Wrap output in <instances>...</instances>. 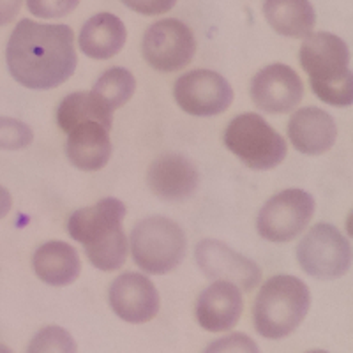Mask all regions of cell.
<instances>
[{
	"mask_svg": "<svg viewBox=\"0 0 353 353\" xmlns=\"http://www.w3.org/2000/svg\"><path fill=\"white\" fill-rule=\"evenodd\" d=\"M87 121H96L112 131L113 112L92 92H74L62 99L57 110V122L64 132Z\"/></svg>",
	"mask_w": 353,
	"mask_h": 353,
	"instance_id": "21",
	"label": "cell"
},
{
	"mask_svg": "<svg viewBox=\"0 0 353 353\" xmlns=\"http://www.w3.org/2000/svg\"><path fill=\"white\" fill-rule=\"evenodd\" d=\"M176 105L193 117H214L226 112L233 101V88L225 77L210 69L185 72L173 87Z\"/></svg>",
	"mask_w": 353,
	"mask_h": 353,
	"instance_id": "11",
	"label": "cell"
},
{
	"mask_svg": "<svg viewBox=\"0 0 353 353\" xmlns=\"http://www.w3.org/2000/svg\"><path fill=\"white\" fill-rule=\"evenodd\" d=\"M23 0H0V27L12 23L20 14Z\"/></svg>",
	"mask_w": 353,
	"mask_h": 353,
	"instance_id": "28",
	"label": "cell"
},
{
	"mask_svg": "<svg viewBox=\"0 0 353 353\" xmlns=\"http://www.w3.org/2000/svg\"><path fill=\"white\" fill-rule=\"evenodd\" d=\"M108 304L122 321L141 325L157 316L161 299L156 285L145 274L124 272L110 285Z\"/></svg>",
	"mask_w": 353,
	"mask_h": 353,
	"instance_id": "12",
	"label": "cell"
},
{
	"mask_svg": "<svg viewBox=\"0 0 353 353\" xmlns=\"http://www.w3.org/2000/svg\"><path fill=\"white\" fill-rule=\"evenodd\" d=\"M263 14L279 36L293 39H304L316 25V12L309 0H265Z\"/></svg>",
	"mask_w": 353,
	"mask_h": 353,
	"instance_id": "20",
	"label": "cell"
},
{
	"mask_svg": "<svg viewBox=\"0 0 353 353\" xmlns=\"http://www.w3.org/2000/svg\"><path fill=\"white\" fill-rule=\"evenodd\" d=\"M314 216V198L304 189H285L265 201L256 217L263 241L283 244L297 239Z\"/></svg>",
	"mask_w": 353,
	"mask_h": 353,
	"instance_id": "8",
	"label": "cell"
},
{
	"mask_svg": "<svg viewBox=\"0 0 353 353\" xmlns=\"http://www.w3.org/2000/svg\"><path fill=\"white\" fill-rule=\"evenodd\" d=\"M301 65L314 96L332 106L353 103V72L348 44L336 34L311 32L301 46Z\"/></svg>",
	"mask_w": 353,
	"mask_h": 353,
	"instance_id": "3",
	"label": "cell"
},
{
	"mask_svg": "<svg viewBox=\"0 0 353 353\" xmlns=\"http://www.w3.org/2000/svg\"><path fill=\"white\" fill-rule=\"evenodd\" d=\"M34 132L25 122L0 117V150H21L32 143Z\"/></svg>",
	"mask_w": 353,
	"mask_h": 353,
	"instance_id": "24",
	"label": "cell"
},
{
	"mask_svg": "<svg viewBox=\"0 0 353 353\" xmlns=\"http://www.w3.org/2000/svg\"><path fill=\"white\" fill-rule=\"evenodd\" d=\"M305 353H329V352H325V350H309V352Z\"/></svg>",
	"mask_w": 353,
	"mask_h": 353,
	"instance_id": "31",
	"label": "cell"
},
{
	"mask_svg": "<svg viewBox=\"0 0 353 353\" xmlns=\"http://www.w3.org/2000/svg\"><path fill=\"white\" fill-rule=\"evenodd\" d=\"M150 191L163 201L181 203L194 196L200 188V172L184 154L165 152L157 156L147 170Z\"/></svg>",
	"mask_w": 353,
	"mask_h": 353,
	"instance_id": "14",
	"label": "cell"
},
{
	"mask_svg": "<svg viewBox=\"0 0 353 353\" xmlns=\"http://www.w3.org/2000/svg\"><path fill=\"white\" fill-rule=\"evenodd\" d=\"M0 353H12V350L8 348V346L0 343Z\"/></svg>",
	"mask_w": 353,
	"mask_h": 353,
	"instance_id": "30",
	"label": "cell"
},
{
	"mask_svg": "<svg viewBox=\"0 0 353 353\" xmlns=\"http://www.w3.org/2000/svg\"><path fill=\"white\" fill-rule=\"evenodd\" d=\"M295 256L307 276L334 281L352 267V245L339 228L330 223H318L299 242Z\"/></svg>",
	"mask_w": 353,
	"mask_h": 353,
	"instance_id": "7",
	"label": "cell"
},
{
	"mask_svg": "<svg viewBox=\"0 0 353 353\" xmlns=\"http://www.w3.org/2000/svg\"><path fill=\"white\" fill-rule=\"evenodd\" d=\"M110 129L96 121L74 125L68 132L65 156L74 168L81 172H97L108 165L112 157Z\"/></svg>",
	"mask_w": 353,
	"mask_h": 353,
	"instance_id": "17",
	"label": "cell"
},
{
	"mask_svg": "<svg viewBox=\"0 0 353 353\" xmlns=\"http://www.w3.org/2000/svg\"><path fill=\"white\" fill-rule=\"evenodd\" d=\"M122 4L134 12H140L145 17H156V14H165L173 6L176 0H122Z\"/></svg>",
	"mask_w": 353,
	"mask_h": 353,
	"instance_id": "27",
	"label": "cell"
},
{
	"mask_svg": "<svg viewBox=\"0 0 353 353\" xmlns=\"http://www.w3.org/2000/svg\"><path fill=\"white\" fill-rule=\"evenodd\" d=\"M203 353H261L253 337L244 332H232L210 343Z\"/></svg>",
	"mask_w": 353,
	"mask_h": 353,
	"instance_id": "25",
	"label": "cell"
},
{
	"mask_svg": "<svg viewBox=\"0 0 353 353\" xmlns=\"http://www.w3.org/2000/svg\"><path fill=\"white\" fill-rule=\"evenodd\" d=\"M25 353H78L74 337L61 325L43 327L30 339Z\"/></svg>",
	"mask_w": 353,
	"mask_h": 353,
	"instance_id": "23",
	"label": "cell"
},
{
	"mask_svg": "<svg viewBox=\"0 0 353 353\" xmlns=\"http://www.w3.org/2000/svg\"><path fill=\"white\" fill-rule=\"evenodd\" d=\"M311 309V292L295 276H272L261 285L253 304L254 330L265 339L292 336Z\"/></svg>",
	"mask_w": 353,
	"mask_h": 353,
	"instance_id": "4",
	"label": "cell"
},
{
	"mask_svg": "<svg viewBox=\"0 0 353 353\" xmlns=\"http://www.w3.org/2000/svg\"><path fill=\"white\" fill-rule=\"evenodd\" d=\"M194 260L198 269L210 281H228L242 293L253 292L263 277L260 265L216 239H203L198 242L194 248Z\"/></svg>",
	"mask_w": 353,
	"mask_h": 353,
	"instance_id": "10",
	"label": "cell"
},
{
	"mask_svg": "<svg viewBox=\"0 0 353 353\" xmlns=\"http://www.w3.org/2000/svg\"><path fill=\"white\" fill-rule=\"evenodd\" d=\"M196 53L193 30L176 18H166L150 25L141 39V55L152 69L175 72L191 64Z\"/></svg>",
	"mask_w": 353,
	"mask_h": 353,
	"instance_id": "9",
	"label": "cell"
},
{
	"mask_svg": "<svg viewBox=\"0 0 353 353\" xmlns=\"http://www.w3.org/2000/svg\"><path fill=\"white\" fill-rule=\"evenodd\" d=\"M244 311L242 292L228 281H214L196 299L194 318L207 332H228L237 325Z\"/></svg>",
	"mask_w": 353,
	"mask_h": 353,
	"instance_id": "15",
	"label": "cell"
},
{
	"mask_svg": "<svg viewBox=\"0 0 353 353\" xmlns=\"http://www.w3.org/2000/svg\"><path fill=\"white\" fill-rule=\"evenodd\" d=\"M288 138L301 154L320 156L329 152L336 143V121L330 113L316 106L299 108L288 122Z\"/></svg>",
	"mask_w": 353,
	"mask_h": 353,
	"instance_id": "16",
	"label": "cell"
},
{
	"mask_svg": "<svg viewBox=\"0 0 353 353\" xmlns=\"http://www.w3.org/2000/svg\"><path fill=\"white\" fill-rule=\"evenodd\" d=\"M137 90V80L129 69L112 68L97 78L92 87V94L103 101L112 112L128 103Z\"/></svg>",
	"mask_w": 353,
	"mask_h": 353,
	"instance_id": "22",
	"label": "cell"
},
{
	"mask_svg": "<svg viewBox=\"0 0 353 353\" xmlns=\"http://www.w3.org/2000/svg\"><path fill=\"white\" fill-rule=\"evenodd\" d=\"M304 83L301 77L286 64H270L260 69L251 80V99L265 113L281 115L301 105Z\"/></svg>",
	"mask_w": 353,
	"mask_h": 353,
	"instance_id": "13",
	"label": "cell"
},
{
	"mask_svg": "<svg viewBox=\"0 0 353 353\" xmlns=\"http://www.w3.org/2000/svg\"><path fill=\"white\" fill-rule=\"evenodd\" d=\"M11 77L32 90H50L65 83L78 65L74 34L68 25L21 20L6 48Z\"/></svg>",
	"mask_w": 353,
	"mask_h": 353,
	"instance_id": "1",
	"label": "cell"
},
{
	"mask_svg": "<svg viewBox=\"0 0 353 353\" xmlns=\"http://www.w3.org/2000/svg\"><path fill=\"white\" fill-rule=\"evenodd\" d=\"M132 260L143 272L165 276L184 261L188 237L182 226L165 216L138 221L129 237Z\"/></svg>",
	"mask_w": 353,
	"mask_h": 353,
	"instance_id": "5",
	"label": "cell"
},
{
	"mask_svg": "<svg viewBox=\"0 0 353 353\" xmlns=\"http://www.w3.org/2000/svg\"><path fill=\"white\" fill-rule=\"evenodd\" d=\"M12 207V196L4 185H0V219L9 214Z\"/></svg>",
	"mask_w": 353,
	"mask_h": 353,
	"instance_id": "29",
	"label": "cell"
},
{
	"mask_svg": "<svg viewBox=\"0 0 353 353\" xmlns=\"http://www.w3.org/2000/svg\"><path fill=\"white\" fill-rule=\"evenodd\" d=\"M32 267L41 281L50 286H69L77 281L81 272L78 251L62 241H50L36 249Z\"/></svg>",
	"mask_w": 353,
	"mask_h": 353,
	"instance_id": "18",
	"label": "cell"
},
{
	"mask_svg": "<svg viewBox=\"0 0 353 353\" xmlns=\"http://www.w3.org/2000/svg\"><path fill=\"white\" fill-rule=\"evenodd\" d=\"M80 0H27V9L34 17L43 20H55L71 14Z\"/></svg>",
	"mask_w": 353,
	"mask_h": 353,
	"instance_id": "26",
	"label": "cell"
},
{
	"mask_svg": "<svg viewBox=\"0 0 353 353\" xmlns=\"http://www.w3.org/2000/svg\"><path fill=\"white\" fill-rule=\"evenodd\" d=\"M125 41V25L112 12H99L85 21L78 37L81 52L94 61H108L117 53H121Z\"/></svg>",
	"mask_w": 353,
	"mask_h": 353,
	"instance_id": "19",
	"label": "cell"
},
{
	"mask_svg": "<svg viewBox=\"0 0 353 353\" xmlns=\"http://www.w3.org/2000/svg\"><path fill=\"white\" fill-rule=\"evenodd\" d=\"M125 212V205L119 198L108 196L90 207L78 209L68 221L71 239L83 245L88 261L103 272L122 269L128 260Z\"/></svg>",
	"mask_w": 353,
	"mask_h": 353,
	"instance_id": "2",
	"label": "cell"
},
{
	"mask_svg": "<svg viewBox=\"0 0 353 353\" xmlns=\"http://www.w3.org/2000/svg\"><path fill=\"white\" fill-rule=\"evenodd\" d=\"M225 145L248 168L265 172L279 166L288 154L285 138L256 113H242L228 124Z\"/></svg>",
	"mask_w": 353,
	"mask_h": 353,
	"instance_id": "6",
	"label": "cell"
}]
</instances>
